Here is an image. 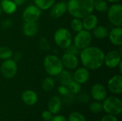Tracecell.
<instances>
[{"instance_id":"d6a6232c","label":"cell","mask_w":122,"mask_h":121,"mask_svg":"<svg viewBox=\"0 0 122 121\" xmlns=\"http://www.w3.org/2000/svg\"><path fill=\"white\" fill-rule=\"evenodd\" d=\"M57 91H58L59 93H60L61 95L64 96H68L69 94H70V93L69 91V89H68L67 86H66L60 85V86L58 87Z\"/></svg>"},{"instance_id":"f1b7e54d","label":"cell","mask_w":122,"mask_h":121,"mask_svg":"<svg viewBox=\"0 0 122 121\" xmlns=\"http://www.w3.org/2000/svg\"><path fill=\"white\" fill-rule=\"evenodd\" d=\"M67 88L71 94H78L81 91V84L76 82L75 81H72L68 86Z\"/></svg>"},{"instance_id":"d6986e66","label":"cell","mask_w":122,"mask_h":121,"mask_svg":"<svg viewBox=\"0 0 122 121\" xmlns=\"http://www.w3.org/2000/svg\"><path fill=\"white\" fill-rule=\"evenodd\" d=\"M61 101L59 96H54L48 101V110L54 115L57 114L61 109Z\"/></svg>"},{"instance_id":"6da1fadb","label":"cell","mask_w":122,"mask_h":121,"mask_svg":"<svg viewBox=\"0 0 122 121\" xmlns=\"http://www.w3.org/2000/svg\"><path fill=\"white\" fill-rule=\"evenodd\" d=\"M80 60L86 68L94 71L100 68L104 63L105 54L97 46H89L80 51Z\"/></svg>"},{"instance_id":"2e32d148","label":"cell","mask_w":122,"mask_h":121,"mask_svg":"<svg viewBox=\"0 0 122 121\" xmlns=\"http://www.w3.org/2000/svg\"><path fill=\"white\" fill-rule=\"evenodd\" d=\"M108 37L110 42L117 46L122 45V27L115 26L110 31H109Z\"/></svg>"},{"instance_id":"f35d334b","label":"cell","mask_w":122,"mask_h":121,"mask_svg":"<svg viewBox=\"0 0 122 121\" xmlns=\"http://www.w3.org/2000/svg\"><path fill=\"white\" fill-rule=\"evenodd\" d=\"M12 1L16 4V6H21L23 4H24L26 0H12Z\"/></svg>"},{"instance_id":"ba28073f","label":"cell","mask_w":122,"mask_h":121,"mask_svg":"<svg viewBox=\"0 0 122 121\" xmlns=\"http://www.w3.org/2000/svg\"><path fill=\"white\" fill-rule=\"evenodd\" d=\"M17 63L12 58L4 61L0 66L1 73L2 76L6 79H11L14 78L17 73Z\"/></svg>"},{"instance_id":"836d02e7","label":"cell","mask_w":122,"mask_h":121,"mask_svg":"<svg viewBox=\"0 0 122 121\" xmlns=\"http://www.w3.org/2000/svg\"><path fill=\"white\" fill-rule=\"evenodd\" d=\"M41 117L45 121H50L53 118V114L49 110H47V111H44L42 113Z\"/></svg>"},{"instance_id":"7402d4cb","label":"cell","mask_w":122,"mask_h":121,"mask_svg":"<svg viewBox=\"0 0 122 121\" xmlns=\"http://www.w3.org/2000/svg\"><path fill=\"white\" fill-rule=\"evenodd\" d=\"M92 36L98 39H103L108 37L109 31L107 28L102 25H97L92 31Z\"/></svg>"},{"instance_id":"8d00e7d4","label":"cell","mask_w":122,"mask_h":121,"mask_svg":"<svg viewBox=\"0 0 122 121\" xmlns=\"http://www.w3.org/2000/svg\"><path fill=\"white\" fill-rule=\"evenodd\" d=\"M89 100V96L86 93H82L79 96V101L82 103H86Z\"/></svg>"},{"instance_id":"603a6c76","label":"cell","mask_w":122,"mask_h":121,"mask_svg":"<svg viewBox=\"0 0 122 121\" xmlns=\"http://www.w3.org/2000/svg\"><path fill=\"white\" fill-rule=\"evenodd\" d=\"M58 79L59 82L61 85L67 86L72 81L73 79V75L67 70H63L59 75H58Z\"/></svg>"},{"instance_id":"3957f363","label":"cell","mask_w":122,"mask_h":121,"mask_svg":"<svg viewBox=\"0 0 122 121\" xmlns=\"http://www.w3.org/2000/svg\"><path fill=\"white\" fill-rule=\"evenodd\" d=\"M44 67L46 73L49 76H57L64 68L61 58L54 54H49L45 56Z\"/></svg>"},{"instance_id":"8fae6325","label":"cell","mask_w":122,"mask_h":121,"mask_svg":"<svg viewBox=\"0 0 122 121\" xmlns=\"http://www.w3.org/2000/svg\"><path fill=\"white\" fill-rule=\"evenodd\" d=\"M91 96L97 101H103L107 97V90L101 83H95L91 88Z\"/></svg>"},{"instance_id":"60d3db41","label":"cell","mask_w":122,"mask_h":121,"mask_svg":"<svg viewBox=\"0 0 122 121\" xmlns=\"http://www.w3.org/2000/svg\"><path fill=\"white\" fill-rule=\"evenodd\" d=\"M1 13H2V10H1V6H0V16L1 15Z\"/></svg>"},{"instance_id":"5b68a950","label":"cell","mask_w":122,"mask_h":121,"mask_svg":"<svg viewBox=\"0 0 122 121\" xmlns=\"http://www.w3.org/2000/svg\"><path fill=\"white\" fill-rule=\"evenodd\" d=\"M54 39L55 44L59 47L64 49H65L71 44H72V36L71 32L69 29L64 27L59 28L55 31Z\"/></svg>"},{"instance_id":"d4e9b609","label":"cell","mask_w":122,"mask_h":121,"mask_svg":"<svg viewBox=\"0 0 122 121\" xmlns=\"http://www.w3.org/2000/svg\"><path fill=\"white\" fill-rule=\"evenodd\" d=\"M55 86V82L52 76H49L46 77V78L44 79L41 83V87L43 90L46 92H51Z\"/></svg>"},{"instance_id":"7a4b0ae2","label":"cell","mask_w":122,"mask_h":121,"mask_svg":"<svg viewBox=\"0 0 122 121\" xmlns=\"http://www.w3.org/2000/svg\"><path fill=\"white\" fill-rule=\"evenodd\" d=\"M94 0H69L67 11L74 18L83 19L93 12Z\"/></svg>"},{"instance_id":"d590c367","label":"cell","mask_w":122,"mask_h":121,"mask_svg":"<svg viewBox=\"0 0 122 121\" xmlns=\"http://www.w3.org/2000/svg\"><path fill=\"white\" fill-rule=\"evenodd\" d=\"M12 57H13L12 59H13L14 61H15L17 63V61H20V60L21 59V58H22V54H21V53L20 51H16V52H15V53H13Z\"/></svg>"},{"instance_id":"ffe728a7","label":"cell","mask_w":122,"mask_h":121,"mask_svg":"<svg viewBox=\"0 0 122 121\" xmlns=\"http://www.w3.org/2000/svg\"><path fill=\"white\" fill-rule=\"evenodd\" d=\"M22 30L26 36L33 37L38 33L39 26L36 22H24Z\"/></svg>"},{"instance_id":"9c48e42d","label":"cell","mask_w":122,"mask_h":121,"mask_svg":"<svg viewBox=\"0 0 122 121\" xmlns=\"http://www.w3.org/2000/svg\"><path fill=\"white\" fill-rule=\"evenodd\" d=\"M41 14V10L35 4L26 6L23 13L22 19L24 22H36Z\"/></svg>"},{"instance_id":"8992f818","label":"cell","mask_w":122,"mask_h":121,"mask_svg":"<svg viewBox=\"0 0 122 121\" xmlns=\"http://www.w3.org/2000/svg\"><path fill=\"white\" fill-rule=\"evenodd\" d=\"M107 17L114 26H122V4H113L107 9Z\"/></svg>"},{"instance_id":"9a60e30c","label":"cell","mask_w":122,"mask_h":121,"mask_svg":"<svg viewBox=\"0 0 122 121\" xmlns=\"http://www.w3.org/2000/svg\"><path fill=\"white\" fill-rule=\"evenodd\" d=\"M73 75V79L76 82L80 84L86 83L89 79V70L86 68L85 67H80L78 68Z\"/></svg>"},{"instance_id":"e575fe53","label":"cell","mask_w":122,"mask_h":121,"mask_svg":"<svg viewBox=\"0 0 122 121\" xmlns=\"http://www.w3.org/2000/svg\"><path fill=\"white\" fill-rule=\"evenodd\" d=\"M100 121H118V119L116 116L107 114V116H104Z\"/></svg>"},{"instance_id":"4316f807","label":"cell","mask_w":122,"mask_h":121,"mask_svg":"<svg viewBox=\"0 0 122 121\" xmlns=\"http://www.w3.org/2000/svg\"><path fill=\"white\" fill-rule=\"evenodd\" d=\"M94 8L99 12H106L109 8L106 0H94Z\"/></svg>"},{"instance_id":"484cf974","label":"cell","mask_w":122,"mask_h":121,"mask_svg":"<svg viewBox=\"0 0 122 121\" xmlns=\"http://www.w3.org/2000/svg\"><path fill=\"white\" fill-rule=\"evenodd\" d=\"M13 51L12 50L9 48L8 46H0V59L5 61L9 58H12L13 56Z\"/></svg>"},{"instance_id":"ab89813d","label":"cell","mask_w":122,"mask_h":121,"mask_svg":"<svg viewBox=\"0 0 122 121\" xmlns=\"http://www.w3.org/2000/svg\"><path fill=\"white\" fill-rule=\"evenodd\" d=\"M106 1H108V2L112 3V4H117V3L120 2L122 0H106Z\"/></svg>"},{"instance_id":"74e56055","label":"cell","mask_w":122,"mask_h":121,"mask_svg":"<svg viewBox=\"0 0 122 121\" xmlns=\"http://www.w3.org/2000/svg\"><path fill=\"white\" fill-rule=\"evenodd\" d=\"M50 121H68L67 119L61 115H57L55 116H53V118H51V120Z\"/></svg>"},{"instance_id":"1f68e13d","label":"cell","mask_w":122,"mask_h":121,"mask_svg":"<svg viewBox=\"0 0 122 121\" xmlns=\"http://www.w3.org/2000/svg\"><path fill=\"white\" fill-rule=\"evenodd\" d=\"M66 53H71V54H74V55H76V56H78L79 55L80 53V49H79L74 44H71L67 48H65Z\"/></svg>"},{"instance_id":"52a82bcc","label":"cell","mask_w":122,"mask_h":121,"mask_svg":"<svg viewBox=\"0 0 122 121\" xmlns=\"http://www.w3.org/2000/svg\"><path fill=\"white\" fill-rule=\"evenodd\" d=\"M92 35L90 31H86L85 29H82L81 31L77 32L76 35L74 38V44L80 50H82L88 46H89L92 44Z\"/></svg>"},{"instance_id":"4fadbf2b","label":"cell","mask_w":122,"mask_h":121,"mask_svg":"<svg viewBox=\"0 0 122 121\" xmlns=\"http://www.w3.org/2000/svg\"><path fill=\"white\" fill-rule=\"evenodd\" d=\"M109 90L114 94H121L122 93V74L116 75L112 77L107 83Z\"/></svg>"},{"instance_id":"7c38bea8","label":"cell","mask_w":122,"mask_h":121,"mask_svg":"<svg viewBox=\"0 0 122 121\" xmlns=\"http://www.w3.org/2000/svg\"><path fill=\"white\" fill-rule=\"evenodd\" d=\"M64 67L67 69H76L79 66V58L77 56L65 52L61 58Z\"/></svg>"},{"instance_id":"f546056e","label":"cell","mask_w":122,"mask_h":121,"mask_svg":"<svg viewBox=\"0 0 122 121\" xmlns=\"http://www.w3.org/2000/svg\"><path fill=\"white\" fill-rule=\"evenodd\" d=\"M89 111L90 112H92V113L94 114H97L101 112H102L103 111V106L102 103H100V101H94L92 102L90 105H89Z\"/></svg>"},{"instance_id":"44dd1931","label":"cell","mask_w":122,"mask_h":121,"mask_svg":"<svg viewBox=\"0 0 122 121\" xmlns=\"http://www.w3.org/2000/svg\"><path fill=\"white\" fill-rule=\"evenodd\" d=\"M0 6L2 11L7 14H14L17 9V6L12 0H1L0 2Z\"/></svg>"},{"instance_id":"5bb4252c","label":"cell","mask_w":122,"mask_h":121,"mask_svg":"<svg viewBox=\"0 0 122 121\" xmlns=\"http://www.w3.org/2000/svg\"><path fill=\"white\" fill-rule=\"evenodd\" d=\"M49 9L51 16L54 19H59L67 11L66 3H65L64 1L54 3V4Z\"/></svg>"},{"instance_id":"ac0fdd59","label":"cell","mask_w":122,"mask_h":121,"mask_svg":"<svg viewBox=\"0 0 122 121\" xmlns=\"http://www.w3.org/2000/svg\"><path fill=\"white\" fill-rule=\"evenodd\" d=\"M21 100L27 106H34L38 101V95L33 90H26L21 94Z\"/></svg>"},{"instance_id":"cb8c5ba5","label":"cell","mask_w":122,"mask_h":121,"mask_svg":"<svg viewBox=\"0 0 122 121\" xmlns=\"http://www.w3.org/2000/svg\"><path fill=\"white\" fill-rule=\"evenodd\" d=\"M55 1L56 0H34V4L41 10H48L54 4Z\"/></svg>"},{"instance_id":"83f0119b","label":"cell","mask_w":122,"mask_h":121,"mask_svg":"<svg viewBox=\"0 0 122 121\" xmlns=\"http://www.w3.org/2000/svg\"><path fill=\"white\" fill-rule=\"evenodd\" d=\"M70 26H71V29L76 33L81 31L82 29H84L82 20L81 19H78V18H74L71 21Z\"/></svg>"},{"instance_id":"e0dca14e","label":"cell","mask_w":122,"mask_h":121,"mask_svg":"<svg viewBox=\"0 0 122 121\" xmlns=\"http://www.w3.org/2000/svg\"><path fill=\"white\" fill-rule=\"evenodd\" d=\"M81 19H82L83 28L86 31H91L98 25V22H99L98 18L95 14L92 13L88 14L87 16H86Z\"/></svg>"},{"instance_id":"30bf717a","label":"cell","mask_w":122,"mask_h":121,"mask_svg":"<svg viewBox=\"0 0 122 121\" xmlns=\"http://www.w3.org/2000/svg\"><path fill=\"white\" fill-rule=\"evenodd\" d=\"M122 61V54L117 50L109 51L104 56V63L107 67L109 68H117L119 64Z\"/></svg>"},{"instance_id":"4dcf8cb0","label":"cell","mask_w":122,"mask_h":121,"mask_svg":"<svg viewBox=\"0 0 122 121\" xmlns=\"http://www.w3.org/2000/svg\"><path fill=\"white\" fill-rule=\"evenodd\" d=\"M68 121H86V118L81 113L73 112L69 114Z\"/></svg>"},{"instance_id":"277c9868","label":"cell","mask_w":122,"mask_h":121,"mask_svg":"<svg viewBox=\"0 0 122 121\" xmlns=\"http://www.w3.org/2000/svg\"><path fill=\"white\" fill-rule=\"evenodd\" d=\"M103 101V111L107 114L117 116L122 113V101L120 98L116 96H109Z\"/></svg>"}]
</instances>
